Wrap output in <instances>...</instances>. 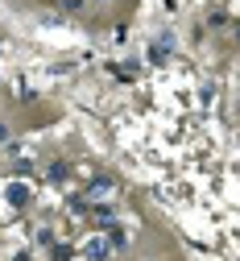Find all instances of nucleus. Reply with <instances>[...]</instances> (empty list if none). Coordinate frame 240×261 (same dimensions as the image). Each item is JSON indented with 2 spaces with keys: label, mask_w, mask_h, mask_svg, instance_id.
<instances>
[{
  "label": "nucleus",
  "mask_w": 240,
  "mask_h": 261,
  "mask_svg": "<svg viewBox=\"0 0 240 261\" xmlns=\"http://www.w3.org/2000/svg\"><path fill=\"white\" fill-rule=\"evenodd\" d=\"M9 137H13V128H9V124H0V145H5Z\"/></svg>",
  "instance_id": "nucleus-3"
},
{
  "label": "nucleus",
  "mask_w": 240,
  "mask_h": 261,
  "mask_svg": "<svg viewBox=\"0 0 240 261\" xmlns=\"http://www.w3.org/2000/svg\"><path fill=\"white\" fill-rule=\"evenodd\" d=\"M58 9H66V13H79V9H83V0H58Z\"/></svg>",
  "instance_id": "nucleus-2"
},
{
  "label": "nucleus",
  "mask_w": 240,
  "mask_h": 261,
  "mask_svg": "<svg viewBox=\"0 0 240 261\" xmlns=\"http://www.w3.org/2000/svg\"><path fill=\"white\" fill-rule=\"evenodd\" d=\"M104 5H108V0H104Z\"/></svg>",
  "instance_id": "nucleus-4"
},
{
  "label": "nucleus",
  "mask_w": 240,
  "mask_h": 261,
  "mask_svg": "<svg viewBox=\"0 0 240 261\" xmlns=\"http://www.w3.org/2000/svg\"><path fill=\"white\" fill-rule=\"evenodd\" d=\"M62 174H66V162H62V158L50 162V178H62Z\"/></svg>",
  "instance_id": "nucleus-1"
}]
</instances>
